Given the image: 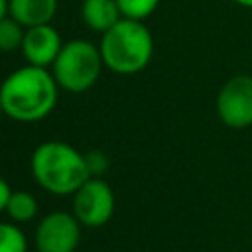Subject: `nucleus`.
<instances>
[{"label":"nucleus","instance_id":"f257e3e1","mask_svg":"<svg viewBox=\"0 0 252 252\" xmlns=\"http://www.w3.org/2000/svg\"><path fill=\"white\" fill-rule=\"evenodd\" d=\"M57 91L59 85L49 69L24 65L0 85L4 114L16 122H37L55 108Z\"/></svg>","mask_w":252,"mask_h":252},{"label":"nucleus","instance_id":"f03ea898","mask_svg":"<svg viewBox=\"0 0 252 252\" xmlns=\"http://www.w3.org/2000/svg\"><path fill=\"white\" fill-rule=\"evenodd\" d=\"M30 165L37 185L51 195H73L91 177L85 154L61 140L39 144Z\"/></svg>","mask_w":252,"mask_h":252},{"label":"nucleus","instance_id":"7ed1b4c3","mask_svg":"<svg viewBox=\"0 0 252 252\" xmlns=\"http://www.w3.org/2000/svg\"><path fill=\"white\" fill-rule=\"evenodd\" d=\"M98 49L106 69L118 75H134L152 61L154 37L144 22L120 18L102 33Z\"/></svg>","mask_w":252,"mask_h":252},{"label":"nucleus","instance_id":"20e7f679","mask_svg":"<svg viewBox=\"0 0 252 252\" xmlns=\"http://www.w3.org/2000/svg\"><path fill=\"white\" fill-rule=\"evenodd\" d=\"M104 67L100 49L87 39H71L63 43L59 55L51 65V75L55 77L59 89L69 93L89 91Z\"/></svg>","mask_w":252,"mask_h":252},{"label":"nucleus","instance_id":"39448f33","mask_svg":"<svg viewBox=\"0 0 252 252\" xmlns=\"http://www.w3.org/2000/svg\"><path fill=\"white\" fill-rule=\"evenodd\" d=\"M71 197V213L83 226L98 228L114 215V191L102 177H89Z\"/></svg>","mask_w":252,"mask_h":252},{"label":"nucleus","instance_id":"423d86ee","mask_svg":"<svg viewBox=\"0 0 252 252\" xmlns=\"http://www.w3.org/2000/svg\"><path fill=\"white\" fill-rule=\"evenodd\" d=\"M217 114L228 128L242 130L252 126V77H230L217 94Z\"/></svg>","mask_w":252,"mask_h":252},{"label":"nucleus","instance_id":"0eeeda50","mask_svg":"<svg viewBox=\"0 0 252 252\" xmlns=\"http://www.w3.org/2000/svg\"><path fill=\"white\" fill-rule=\"evenodd\" d=\"M81 226L73 213H47L33 234L37 252H75L81 240Z\"/></svg>","mask_w":252,"mask_h":252},{"label":"nucleus","instance_id":"6e6552de","mask_svg":"<svg viewBox=\"0 0 252 252\" xmlns=\"http://www.w3.org/2000/svg\"><path fill=\"white\" fill-rule=\"evenodd\" d=\"M63 47L59 32L51 24L26 28L24 41H22V55L28 65L45 67L49 69Z\"/></svg>","mask_w":252,"mask_h":252},{"label":"nucleus","instance_id":"1a4fd4ad","mask_svg":"<svg viewBox=\"0 0 252 252\" xmlns=\"http://www.w3.org/2000/svg\"><path fill=\"white\" fill-rule=\"evenodd\" d=\"M57 12V0H8V16L24 28L51 24Z\"/></svg>","mask_w":252,"mask_h":252},{"label":"nucleus","instance_id":"9d476101","mask_svg":"<svg viewBox=\"0 0 252 252\" xmlns=\"http://www.w3.org/2000/svg\"><path fill=\"white\" fill-rule=\"evenodd\" d=\"M81 16L91 30L100 33L108 32L122 18L116 0H83Z\"/></svg>","mask_w":252,"mask_h":252},{"label":"nucleus","instance_id":"9b49d317","mask_svg":"<svg viewBox=\"0 0 252 252\" xmlns=\"http://www.w3.org/2000/svg\"><path fill=\"white\" fill-rule=\"evenodd\" d=\"M37 199L30 191H12L8 205H6V215L10 217L12 222H28L37 215Z\"/></svg>","mask_w":252,"mask_h":252},{"label":"nucleus","instance_id":"f8f14e48","mask_svg":"<svg viewBox=\"0 0 252 252\" xmlns=\"http://www.w3.org/2000/svg\"><path fill=\"white\" fill-rule=\"evenodd\" d=\"M24 33H26V28L22 24H18L14 18H10V16L2 18L0 20V51L10 53L16 49H22Z\"/></svg>","mask_w":252,"mask_h":252},{"label":"nucleus","instance_id":"ddd939ff","mask_svg":"<svg viewBox=\"0 0 252 252\" xmlns=\"http://www.w3.org/2000/svg\"><path fill=\"white\" fill-rule=\"evenodd\" d=\"M0 252H28V238L16 222H0Z\"/></svg>","mask_w":252,"mask_h":252},{"label":"nucleus","instance_id":"4468645a","mask_svg":"<svg viewBox=\"0 0 252 252\" xmlns=\"http://www.w3.org/2000/svg\"><path fill=\"white\" fill-rule=\"evenodd\" d=\"M116 4L122 18L144 22L148 16L156 12V8L159 6V0H116Z\"/></svg>","mask_w":252,"mask_h":252},{"label":"nucleus","instance_id":"2eb2a0df","mask_svg":"<svg viewBox=\"0 0 252 252\" xmlns=\"http://www.w3.org/2000/svg\"><path fill=\"white\" fill-rule=\"evenodd\" d=\"M85 161H87V169H89L91 177H102L110 165L108 156L100 150H93V152L85 154Z\"/></svg>","mask_w":252,"mask_h":252},{"label":"nucleus","instance_id":"dca6fc26","mask_svg":"<svg viewBox=\"0 0 252 252\" xmlns=\"http://www.w3.org/2000/svg\"><path fill=\"white\" fill-rule=\"evenodd\" d=\"M10 195H12V189H10L8 181L0 177V213H2V211H6V205H8Z\"/></svg>","mask_w":252,"mask_h":252},{"label":"nucleus","instance_id":"f3484780","mask_svg":"<svg viewBox=\"0 0 252 252\" xmlns=\"http://www.w3.org/2000/svg\"><path fill=\"white\" fill-rule=\"evenodd\" d=\"M8 16V0H0V20Z\"/></svg>","mask_w":252,"mask_h":252},{"label":"nucleus","instance_id":"a211bd4d","mask_svg":"<svg viewBox=\"0 0 252 252\" xmlns=\"http://www.w3.org/2000/svg\"><path fill=\"white\" fill-rule=\"evenodd\" d=\"M238 6H244V8H252V0H234Z\"/></svg>","mask_w":252,"mask_h":252},{"label":"nucleus","instance_id":"6ab92c4d","mask_svg":"<svg viewBox=\"0 0 252 252\" xmlns=\"http://www.w3.org/2000/svg\"><path fill=\"white\" fill-rule=\"evenodd\" d=\"M2 114H4V108H2V100H0V118H2Z\"/></svg>","mask_w":252,"mask_h":252},{"label":"nucleus","instance_id":"aec40b11","mask_svg":"<svg viewBox=\"0 0 252 252\" xmlns=\"http://www.w3.org/2000/svg\"><path fill=\"white\" fill-rule=\"evenodd\" d=\"M75 252H77V250H75Z\"/></svg>","mask_w":252,"mask_h":252}]
</instances>
